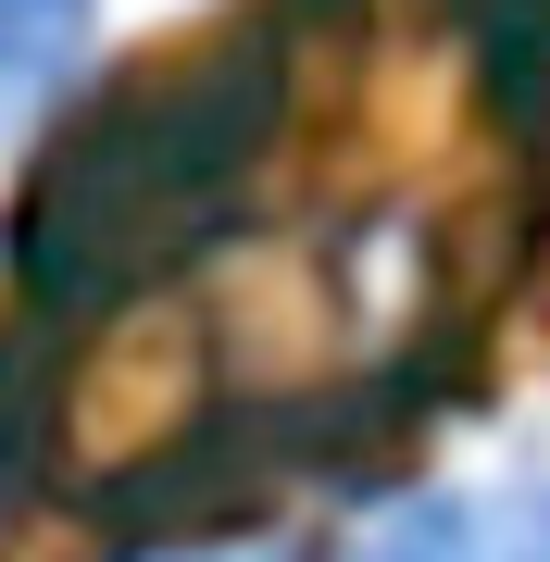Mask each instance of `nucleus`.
I'll use <instances>...</instances> for the list:
<instances>
[{"instance_id": "obj_3", "label": "nucleus", "mask_w": 550, "mask_h": 562, "mask_svg": "<svg viewBox=\"0 0 550 562\" xmlns=\"http://www.w3.org/2000/svg\"><path fill=\"white\" fill-rule=\"evenodd\" d=\"M138 562H263V550H138Z\"/></svg>"}, {"instance_id": "obj_1", "label": "nucleus", "mask_w": 550, "mask_h": 562, "mask_svg": "<svg viewBox=\"0 0 550 562\" xmlns=\"http://www.w3.org/2000/svg\"><path fill=\"white\" fill-rule=\"evenodd\" d=\"M326 562H538V525L513 487H450V475H413L363 501L326 538Z\"/></svg>"}, {"instance_id": "obj_2", "label": "nucleus", "mask_w": 550, "mask_h": 562, "mask_svg": "<svg viewBox=\"0 0 550 562\" xmlns=\"http://www.w3.org/2000/svg\"><path fill=\"white\" fill-rule=\"evenodd\" d=\"M101 50V0H0V125L50 113Z\"/></svg>"}]
</instances>
